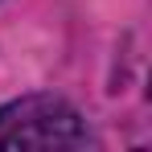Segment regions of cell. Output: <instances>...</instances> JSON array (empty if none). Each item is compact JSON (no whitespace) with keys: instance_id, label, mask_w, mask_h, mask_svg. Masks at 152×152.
Here are the masks:
<instances>
[{"instance_id":"obj_1","label":"cell","mask_w":152,"mask_h":152,"mask_svg":"<svg viewBox=\"0 0 152 152\" xmlns=\"http://www.w3.org/2000/svg\"><path fill=\"white\" fill-rule=\"evenodd\" d=\"M91 132L58 95H25L0 107V148H82Z\"/></svg>"}]
</instances>
